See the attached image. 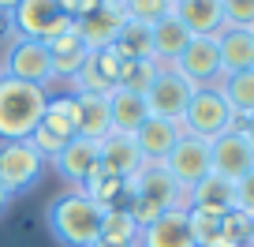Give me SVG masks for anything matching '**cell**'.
<instances>
[{"label":"cell","mask_w":254,"mask_h":247,"mask_svg":"<svg viewBox=\"0 0 254 247\" xmlns=\"http://www.w3.org/2000/svg\"><path fill=\"white\" fill-rule=\"evenodd\" d=\"M49 105V90L0 75V143L30 139Z\"/></svg>","instance_id":"1"},{"label":"cell","mask_w":254,"mask_h":247,"mask_svg":"<svg viewBox=\"0 0 254 247\" xmlns=\"http://www.w3.org/2000/svg\"><path fill=\"white\" fill-rule=\"evenodd\" d=\"M101 217L105 210L82 191H64L49 206V229L64 247H90L101 236Z\"/></svg>","instance_id":"2"},{"label":"cell","mask_w":254,"mask_h":247,"mask_svg":"<svg viewBox=\"0 0 254 247\" xmlns=\"http://www.w3.org/2000/svg\"><path fill=\"white\" fill-rule=\"evenodd\" d=\"M180 128H183V135H194V139L213 143L217 135L239 128V116L232 112V105L221 97V90L206 86V90H194V94H190L187 112L180 116Z\"/></svg>","instance_id":"3"},{"label":"cell","mask_w":254,"mask_h":247,"mask_svg":"<svg viewBox=\"0 0 254 247\" xmlns=\"http://www.w3.org/2000/svg\"><path fill=\"white\" fill-rule=\"evenodd\" d=\"M71 139H79V105H75V94H56V97H49L45 116L34 128L30 143L41 150L45 161H53Z\"/></svg>","instance_id":"4"},{"label":"cell","mask_w":254,"mask_h":247,"mask_svg":"<svg viewBox=\"0 0 254 247\" xmlns=\"http://www.w3.org/2000/svg\"><path fill=\"white\" fill-rule=\"evenodd\" d=\"M45 168H49V161L41 158V150L30 139L0 143V183H4V191H8L11 199H15V195H26L30 187H38Z\"/></svg>","instance_id":"5"},{"label":"cell","mask_w":254,"mask_h":247,"mask_svg":"<svg viewBox=\"0 0 254 247\" xmlns=\"http://www.w3.org/2000/svg\"><path fill=\"white\" fill-rule=\"evenodd\" d=\"M71 19L64 15L60 0H19L15 11H11V30L15 38H26V41H53L60 34L71 30Z\"/></svg>","instance_id":"6"},{"label":"cell","mask_w":254,"mask_h":247,"mask_svg":"<svg viewBox=\"0 0 254 247\" xmlns=\"http://www.w3.org/2000/svg\"><path fill=\"white\" fill-rule=\"evenodd\" d=\"M176 72L190 82L194 90H206V86H217L224 79V68H221V45H217V34H194L187 41V49L180 53L176 60Z\"/></svg>","instance_id":"7"},{"label":"cell","mask_w":254,"mask_h":247,"mask_svg":"<svg viewBox=\"0 0 254 247\" xmlns=\"http://www.w3.org/2000/svg\"><path fill=\"white\" fill-rule=\"evenodd\" d=\"M0 75L19 82H34V86H45L53 79V64H49V49L41 41H26V38H11L4 56H0Z\"/></svg>","instance_id":"8"},{"label":"cell","mask_w":254,"mask_h":247,"mask_svg":"<svg viewBox=\"0 0 254 247\" xmlns=\"http://www.w3.org/2000/svg\"><path fill=\"white\" fill-rule=\"evenodd\" d=\"M131 195L153 202L161 210H187V191L176 183V176L165 168V161H146L131 176Z\"/></svg>","instance_id":"9"},{"label":"cell","mask_w":254,"mask_h":247,"mask_svg":"<svg viewBox=\"0 0 254 247\" xmlns=\"http://www.w3.org/2000/svg\"><path fill=\"white\" fill-rule=\"evenodd\" d=\"M251 168H254V146L239 128L224 131V135H217L213 143H209V172L213 176L236 183V180H243Z\"/></svg>","instance_id":"10"},{"label":"cell","mask_w":254,"mask_h":247,"mask_svg":"<svg viewBox=\"0 0 254 247\" xmlns=\"http://www.w3.org/2000/svg\"><path fill=\"white\" fill-rule=\"evenodd\" d=\"M194 94L187 79H183L176 68H161V75L153 79V86L146 90V105H150V116H161V120H176L187 112V101Z\"/></svg>","instance_id":"11"},{"label":"cell","mask_w":254,"mask_h":247,"mask_svg":"<svg viewBox=\"0 0 254 247\" xmlns=\"http://www.w3.org/2000/svg\"><path fill=\"white\" fill-rule=\"evenodd\" d=\"M165 168L176 176V183L183 191H190L194 183H202L209 176V143L194 135H180V143L165 158Z\"/></svg>","instance_id":"12"},{"label":"cell","mask_w":254,"mask_h":247,"mask_svg":"<svg viewBox=\"0 0 254 247\" xmlns=\"http://www.w3.org/2000/svg\"><path fill=\"white\" fill-rule=\"evenodd\" d=\"M49 165L56 168V176H64V180L71 183V191H82V183H86L90 176H94V168L101 165V143L79 135V139H71V143L64 146Z\"/></svg>","instance_id":"13"},{"label":"cell","mask_w":254,"mask_h":247,"mask_svg":"<svg viewBox=\"0 0 254 247\" xmlns=\"http://www.w3.org/2000/svg\"><path fill=\"white\" fill-rule=\"evenodd\" d=\"M127 23V15H124V8L120 4H109L105 0L97 11H90L86 19H79L75 23V30H79V38H82V45L90 49V53H97V49H109V45H116V34H120V26Z\"/></svg>","instance_id":"14"},{"label":"cell","mask_w":254,"mask_h":247,"mask_svg":"<svg viewBox=\"0 0 254 247\" xmlns=\"http://www.w3.org/2000/svg\"><path fill=\"white\" fill-rule=\"evenodd\" d=\"M138 247H198L190 236L187 210H165L153 225L138 232Z\"/></svg>","instance_id":"15"},{"label":"cell","mask_w":254,"mask_h":247,"mask_svg":"<svg viewBox=\"0 0 254 247\" xmlns=\"http://www.w3.org/2000/svg\"><path fill=\"white\" fill-rule=\"evenodd\" d=\"M45 49H49V64H53V79L56 82H71L75 75H79V68L86 64V56H90V49L82 45V38H79L75 26L67 34H60V38L45 41Z\"/></svg>","instance_id":"16"},{"label":"cell","mask_w":254,"mask_h":247,"mask_svg":"<svg viewBox=\"0 0 254 247\" xmlns=\"http://www.w3.org/2000/svg\"><path fill=\"white\" fill-rule=\"evenodd\" d=\"M187 206L202 210V214H213V217H224L228 210H236V183L209 172L202 183H194L187 191Z\"/></svg>","instance_id":"17"},{"label":"cell","mask_w":254,"mask_h":247,"mask_svg":"<svg viewBox=\"0 0 254 247\" xmlns=\"http://www.w3.org/2000/svg\"><path fill=\"white\" fill-rule=\"evenodd\" d=\"M183 128L176 120H161V116H150L142 128L135 131V143L142 150V161H165L172 154V146L180 143Z\"/></svg>","instance_id":"18"},{"label":"cell","mask_w":254,"mask_h":247,"mask_svg":"<svg viewBox=\"0 0 254 247\" xmlns=\"http://www.w3.org/2000/svg\"><path fill=\"white\" fill-rule=\"evenodd\" d=\"M101 165L109 168V172L127 176V180H131V176L146 165L142 150H138V143H135V135H120V131L105 135L101 139Z\"/></svg>","instance_id":"19"},{"label":"cell","mask_w":254,"mask_h":247,"mask_svg":"<svg viewBox=\"0 0 254 247\" xmlns=\"http://www.w3.org/2000/svg\"><path fill=\"white\" fill-rule=\"evenodd\" d=\"M82 195L94 199L101 210H116V206H127V202H131V180H127V176L109 172L105 165H97L94 176L82 183Z\"/></svg>","instance_id":"20"},{"label":"cell","mask_w":254,"mask_h":247,"mask_svg":"<svg viewBox=\"0 0 254 247\" xmlns=\"http://www.w3.org/2000/svg\"><path fill=\"white\" fill-rule=\"evenodd\" d=\"M109 112H112V131L120 135H135L150 120V105H146L142 94H131V90H112L109 94Z\"/></svg>","instance_id":"21"},{"label":"cell","mask_w":254,"mask_h":247,"mask_svg":"<svg viewBox=\"0 0 254 247\" xmlns=\"http://www.w3.org/2000/svg\"><path fill=\"white\" fill-rule=\"evenodd\" d=\"M217 45H221V68L224 75H236L254 68V34L239 30V26H224L217 34Z\"/></svg>","instance_id":"22"},{"label":"cell","mask_w":254,"mask_h":247,"mask_svg":"<svg viewBox=\"0 0 254 247\" xmlns=\"http://www.w3.org/2000/svg\"><path fill=\"white\" fill-rule=\"evenodd\" d=\"M79 105V135L101 143L112 135V112H109V94H75Z\"/></svg>","instance_id":"23"},{"label":"cell","mask_w":254,"mask_h":247,"mask_svg":"<svg viewBox=\"0 0 254 247\" xmlns=\"http://www.w3.org/2000/svg\"><path fill=\"white\" fill-rule=\"evenodd\" d=\"M176 19L190 34H221L224 30L221 0H176Z\"/></svg>","instance_id":"24"},{"label":"cell","mask_w":254,"mask_h":247,"mask_svg":"<svg viewBox=\"0 0 254 247\" xmlns=\"http://www.w3.org/2000/svg\"><path fill=\"white\" fill-rule=\"evenodd\" d=\"M150 34H153V60H157L161 68H172L176 60H180V53L187 49V41L194 38L176 15H168V19H161L157 26H150Z\"/></svg>","instance_id":"25"},{"label":"cell","mask_w":254,"mask_h":247,"mask_svg":"<svg viewBox=\"0 0 254 247\" xmlns=\"http://www.w3.org/2000/svg\"><path fill=\"white\" fill-rule=\"evenodd\" d=\"M217 90H221V97L232 105V112H236V116L254 112V68L236 72V75H224V79L217 82Z\"/></svg>","instance_id":"26"},{"label":"cell","mask_w":254,"mask_h":247,"mask_svg":"<svg viewBox=\"0 0 254 247\" xmlns=\"http://www.w3.org/2000/svg\"><path fill=\"white\" fill-rule=\"evenodd\" d=\"M116 49L127 56V60H153V34H150V26L127 19V23L120 26V34H116Z\"/></svg>","instance_id":"27"},{"label":"cell","mask_w":254,"mask_h":247,"mask_svg":"<svg viewBox=\"0 0 254 247\" xmlns=\"http://www.w3.org/2000/svg\"><path fill=\"white\" fill-rule=\"evenodd\" d=\"M138 225L135 217L127 214V206H116V210H105L101 217V236L97 240H109V244H138Z\"/></svg>","instance_id":"28"},{"label":"cell","mask_w":254,"mask_h":247,"mask_svg":"<svg viewBox=\"0 0 254 247\" xmlns=\"http://www.w3.org/2000/svg\"><path fill=\"white\" fill-rule=\"evenodd\" d=\"M120 8H124V15L131 19V23L157 26L161 19L176 15V0H124Z\"/></svg>","instance_id":"29"},{"label":"cell","mask_w":254,"mask_h":247,"mask_svg":"<svg viewBox=\"0 0 254 247\" xmlns=\"http://www.w3.org/2000/svg\"><path fill=\"white\" fill-rule=\"evenodd\" d=\"M161 75V64L157 60H127L124 64V75H120V90H131V94H142L153 86V79Z\"/></svg>","instance_id":"30"},{"label":"cell","mask_w":254,"mask_h":247,"mask_svg":"<svg viewBox=\"0 0 254 247\" xmlns=\"http://www.w3.org/2000/svg\"><path fill=\"white\" fill-rule=\"evenodd\" d=\"M251 229H254V214H247V210H239V206L221 217V236L232 240V244H239V247L251 244Z\"/></svg>","instance_id":"31"},{"label":"cell","mask_w":254,"mask_h":247,"mask_svg":"<svg viewBox=\"0 0 254 247\" xmlns=\"http://www.w3.org/2000/svg\"><path fill=\"white\" fill-rule=\"evenodd\" d=\"M187 225H190V236H194V244H198V247L213 244V240L221 236V217L202 214V210H190L187 206Z\"/></svg>","instance_id":"32"},{"label":"cell","mask_w":254,"mask_h":247,"mask_svg":"<svg viewBox=\"0 0 254 247\" xmlns=\"http://www.w3.org/2000/svg\"><path fill=\"white\" fill-rule=\"evenodd\" d=\"M224 26H239V30H254V0H221Z\"/></svg>","instance_id":"33"},{"label":"cell","mask_w":254,"mask_h":247,"mask_svg":"<svg viewBox=\"0 0 254 247\" xmlns=\"http://www.w3.org/2000/svg\"><path fill=\"white\" fill-rule=\"evenodd\" d=\"M127 214L135 217V225H138V229H146V225H153L161 214H165V210H161V206H153V202H146V199H135V195H131V202H127Z\"/></svg>","instance_id":"34"},{"label":"cell","mask_w":254,"mask_h":247,"mask_svg":"<svg viewBox=\"0 0 254 247\" xmlns=\"http://www.w3.org/2000/svg\"><path fill=\"white\" fill-rule=\"evenodd\" d=\"M105 0H60V8H64V15L71 19V23H79V19H86L90 11H97Z\"/></svg>","instance_id":"35"},{"label":"cell","mask_w":254,"mask_h":247,"mask_svg":"<svg viewBox=\"0 0 254 247\" xmlns=\"http://www.w3.org/2000/svg\"><path fill=\"white\" fill-rule=\"evenodd\" d=\"M236 206L247 210V214H254V168L243 180H236Z\"/></svg>","instance_id":"36"},{"label":"cell","mask_w":254,"mask_h":247,"mask_svg":"<svg viewBox=\"0 0 254 247\" xmlns=\"http://www.w3.org/2000/svg\"><path fill=\"white\" fill-rule=\"evenodd\" d=\"M15 30H11V11H0V41H11Z\"/></svg>","instance_id":"37"},{"label":"cell","mask_w":254,"mask_h":247,"mask_svg":"<svg viewBox=\"0 0 254 247\" xmlns=\"http://www.w3.org/2000/svg\"><path fill=\"white\" fill-rule=\"evenodd\" d=\"M239 131H243V135L251 139V146H254V112H247V116H239Z\"/></svg>","instance_id":"38"},{"label":"cell","mask_w":254,"mask_h":247,"mask_svg":"<svg viewBox=\"0 0 254 247\" xmlns=\"http://www.w3.org/2000/svg\"><path fill=\"white\" fill-rule=\"evenodd\" d=\"M90 247H138V244H109V240H94Z\"/></svg>","instance_id":"39"},{"label":"cell","mask_w":254,"mask_h":247,"mask_svg":"<svg viewBox=\"0 0 254 247\" xmlns=\"http://www.w3.org/2000/svg\"><path fill=\"white\" fill-rule=\"evenodd\" d=\"M206 247H239V244H232V240H224V236H217L213 244H206Z\"/></svg>","instance_id":"40"},{"label":"cell","mask_w":254,"mask_h":247,"mask_svg":"<svg viewBox=\"0 0 254 247\" xmlns=\"http://www.w3.org/2000/svg\"><path fill=\"white\" fill-rule=\"evenodd\" d=\"M8 202H11V195L4 191V183H0V214H4V206H8Z\"/></svg>","instance_id":"41"},{"label":"cell","mask_w":254,"mask_h":247,"mask_svg":"<svg viewBox=\"0 0 254 247\" xmlns=\"http://www.w3.org/2000/svg\"><path fill=\"white\" fill-rule=\"evenodd\" d=\"M15 4L19 0H0V11H15Z\"/></svg>","instance_id":"42"},{"label":"cell","mask_w":254,"mask_h":247,"mask_svg":"<svg viewBox=\"0 0 254 247\" xmlns=\"http://www.w3.org/2000/svg\"><path fill=\"white\" fill-rule=\"evenodd\" d=\"M247 247H254V229H251V244H247Z\"/></svg>","instance_id":"43"},{"label":"cell","mask_w":254,"mask_h":247,"mask_svg":"<svg viewBox=\"0 0 254 247\" xmlns=\"http://www.w3.org/2000/svg\"><path fill=\"white\" fill-rule=\"evenodd\" d=\"M109 4H124V0H109Z\"/></svg>","instance_id":"44"},{"label":"cell","mask_w":254,"mask_h":247,"mask_svg":"<svg viewBox=\"0 0 254 247\" xmlns=\"http://www.w3.org/2000/svg\"><path fill=\"white\" fill-rule=\"evenodd\" d=\"M251 34H254V30H251Z\"/></svg>","instance_id":"45"}]
</instances>
